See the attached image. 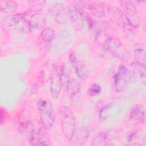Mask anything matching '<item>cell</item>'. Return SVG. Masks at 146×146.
Listing matches in <instances>:
<instances>
[{
    "instance_id": "cell-4",
    "label": "cell",
    "mask_w": 146,
    "mask_h": 146,
    "mask_svg": "<svg viewBox=\"0 0 146 146\" xmlns=\"http://www.w3.org/2000/svg\"><path fill=\"white\" fill-rule=\"evenodd\" d=\"M59 74L62 84L64 86L67 94L70 96L77 95L80 91V84L76 79L71 76L67 68L63 66Z\"/></svg>"
},
{
    "instance_id": "cell-10",
    "label": "cell",
    "mask_w": 146,
    "mask_h": 146,
    "mask_svg": "<svg viewBox=\"0 0 146 146\" xmlns=\"http://www.w3.org/2000/svg\"><path fill=\"white\" fill-rule=\"evenodd\" d=\"M69 59L71 64L74 68L78 76L82 79L86 78L88 74V70L86 63L79 59L74 52L70 54Z\"/></svg>"
},
{
    "instance_id": "cell-3",
    "label": "cell",
    "mask_w": 146,
    "mask_h": 146,
    "mask_svg": "<svg viewBox=\"0 0 146 146\" xmlns=\"http://www.w3.org/2000/svg\"><path fill=\"white\" fill-rule=\"evenodd\" d=\"M106 44L110 52L119 60L124 62H127L130 60V52L119 39L108 38L106 40Z\"/></svg>"
},
{
    "instance_id": "cell-16",
    "label": "cell",
    "mask_w": 146,
    "mask_h": 146,
    "mask_svg": "<svg viewBox=\"0 0 146 146\" xmlns=\"http://www.w3.org/2000/svg\"><path fill=\"white\" fill-rule=\"evenodd\" d=\"M46 16L44 13H36L34 14L29 20V23L31 30L33 29H44L46 26Z\"/></svg>"
},
{
    "instance_id": "cell-18",
    "label": "cell",
    "mask_w": 146,
    "mask_h": 146,
    "mask_svg": "<svg viewBox=\"0 0 146 146\" xmlns=\"http://www.w3.org/2000/svg\"><path fill=\"white\" fill-rule=\"evenodd\" d=\"M133 55L135 61L141 66L145 67L146 52L143 46L141 44H136L134 47Z\"/></svg>"
},
{
    "instance_id": "cell-19",
    "label": "cell",
    "mask_w": 146,
    "mask_h": 146,
    "mask_svg": "<svg viewBox=\"0 0 146 146\" xmlns=\"http://www.w3.org/2000/svg\"><path fill=\"white\" fill-rule=\"evenodd\" d=\"M130 67L132 69V73L139 78L144 83L145 82V67L141 66L135 61L131 63Z\"/></svg>"
},
{
    "instance_id": "cell-25",
    "label": "cell",
    "mask_w": 146,
    "mask_h": 146,
    "mask_svg": "<svg viewBox=\"0 0 146 146\" xmlns=\"http://www.w3.org/2000/svg\"><path fill=\"white\" fill-rule=\"evenodd\" d=\"M111 104H108L106 107H104L100 111L99 113V119L101 120H104L108 116Z\"/></svg>"
},
{
    "instance_id": "cell-1",
    "label": "cell",
    "mask_w": 146,
    "mask_h": 146,
    "mask_svg": "<svg viewBox=\"0 0 146 146\" xmlns=\"http://www.w3.org/2000/svg\"><path fill=\"white\" fill-rule=\"evenodd\" d=\"M36 106L39 113L41 124L47 129H51L55 122V113L51 103L47 100L40 99Z\"/></svg>"
},
{
    "instance_id": "cell-12",
    "label": "cell",
    "mask_w": 146,
    "mask_h": 146,
    "mask_svg": "<svg viewBox=\"0 0 146 146\" xmlns=\"http://www.w3.org/2000/svg\"><path fill=\"white\" fill-rule=\"evenodd\" d=\"M55 35L54 30L51 27H45L40 33L38 43L42 49H47L50 46Z\"/></svg>"
},
{
    "instance_id": "cell-9",
    "label": "cell",
    "mask_w": 146,
    "mask_h": 146,
    "mask_svg": "<svg viewBox=\"0 0 146 146\" xmlns=\"http://www.w3.org/2000/svg\"><path fill=\"white\" fill-rule=\"evenodd\" d=\"M79 3L78 8H84L89 10L91 13L98 18H103L105 16L104 8L100 4L90 1H81L77 2Z\"/></svg>"
},
{
    "instance_id": "cell-17",
    "label": "cell",
    "mask_w": 146,
    "mask_h": 146,
    "mask_svg": "<svg viewBox=\"0 0 146 146\" xmlns=\"http://www.w3.org/2000/svg\"><path fill=\"white\" fill-rule=\"evenodd\" d=\"M130 118L136 122L143 124L145 122L144 108L142 104L135 105L131 109L129 113Z\"/></svg>"
},
{
    "instance_id": "cell-8",
    "label": "cell",
    "mask_w": 146,
    "mask_h": 146,
    "mask_svg": "<svg viewBox=\"0 0 146 146\" xmlns=\"http://www.w3.org/2000/svg\"><path fill=\"white\" fill-rule=\"evenodd\" d=\"M69 21L76 30H81L84 27V16L81 10L75 5L68 6Z\"/></svg>"
},
{
    "instance_id": "cell-23",
    "label": "cell",
    "mask_w": 146,
    "mask_h": 146,
    "mask_svg": "<svg viewBox=\"0 0 146 146\" xmlns=\"http://www.w3.org/2000/svg\"><path fill=\"white\" fill-rule=\"evenodd\" d=\"M102 91L100 86L97 83H94L88 90V94L91 96H95L98 95Z\"/></svg>"
},
{
    "instance_id": "cell-2",
    "label": "cell",
    "mask_w": 146,
    "mask_h": 146,
    "mask_svg": "<svg viewBox=\"0 0 146 146\" xmlns=\"http://www.w3.org/2000/svg\"><path fill=\"white\" fill-rule=\"evenodd\" d=\"M60 112L62 131L65 136L70 140L76 129L75 118L72 112L66 106H62Z\"/></svg>"
},
{
    "instance_id": "cell-7",
    "label": "cell",
    "mask_w": 146,
    "mask_h": 146,
    "mask_svg": "<svg viewBox=\"0 0 146 146\" xmlns=\"http://www.w3.org/2000/svg\"><path fill=\"white\" fill-rule=\"evenodd\" d=\"M121 10L127 18L130 25L133 28L139 27L140 19L137 12V10L131 1H123L120 2Z\"/></svg>"
},
{
    "instance_id": "cell-11",
    "label": "cell",
    "mask_w": 146,
    "mask_h": 146,
    "mask_svg": "<svg viewBox=\"0 0 146 146\" xmlns=\"http://www.w3.org/2000/svg\"><path fill=\"white\" fill-rule=\"evenodd\" d=\"M50 10L52 14L55 15L56 21L58 23H66L69 21L68 7H66L63 3H56Z\"/></svg>"
},
{
    "instance_id": "cell-24",
    "label": "cell",
    "mask_w": 146,
    "mask_h": 146,
    "mask_svg": "<svg viewBox=\"0 0 146 146\" xmlns=\"http://www.w3.org/2000/svg\"><path fill=\"white\" fill-rule=\"evenodd\" d=\"M30 6L35 9L40 10L42 9L46 4L45 1H29Z\"/></svg>"
},
{
    "instance_id": "cell-20",
    "label": "cell",
    "mask_w": 146,
    "mask_h": 146,
    "mask_svg": "<svg viewBox=\"0 0 146 146\" xmlns=\"http://www.w3.org/2000/svg\"><path fill=\"white\" fill-rule=\"evenodd\" d=\"M17 3L14 1L3 0L0 1V10L5 13H12L15 11Z\"/></svg>"
},
{
    "instance_id": "cell-5",
    "label": "cell",
    "mask_w": 146,
    "mask_h": 146,
    "mask_svg": "<svg viewBox=\"0 0 146 146\" xmlns=\"http://www.w3.org/2000/svg\"><path fill=\"white\" fill-rule=\"evenodd\" d=\"M107 13L109 19L120 27L126 30L133 29L123 11L116 6H108L107 8Z\"/></svg>"
},
{
    "instance_id": "cell-6",
    "label": "cell",
    "mask_w": 146,
    "mask_h": 146,
    "mask_svg": "<svg viewBox=\"0 0 146 146\" xmlns=\"http://www.w3.org/2000/svg\"><path fill=\"white\" fill-rule=\"evenodd\" d=\"M132 79V73L124 65L121 64L114 76V88L116 92H122Z\"/></svg>"
},
{
    "instance_id": "cell-13",
    "label": "cell",
    "mask_w": 146,
    "mask_h": 146,
    "mask_svg": "<svg viewBox=\"0 0 146 146\" xmlns=\"http://www.w3.org/2000/svg\"><path fill=\"white\" fill-rule=\"evenodd\" d=\"M62 82L60 77V74L58 73L56 70H54L51 78L50 82V91L52 96L56 99L59 97L61 88H62Z\"/></svg>"
},
{
    "instance_id": "cell-15",
    "label": "cell",
    "mask_w": 146,
    "mask_h": 146,
    "mask_svg": "<svg viewBox=\"0 0 146 146\" xmlns=\"http://www.w3.org/2000/svg\"><path fill=\"white\" fill-rule=\"evenodd\" d=\"M89 136V130L85 127H80L78 130L76 129L74 135L70 141L72 144L75 145H83L87 141Z\"/></svg>"
},
{
    "instance_id": "cell-14",
    "label": "cell",
    "mask_w": 146,
    "mask_h": 146,
    "mask_svg": "<svg viewBox=\"0 0 146 146\" xmlns=\"http://www.w3.org/2000/svg\"><path fill=\"white\" fill-rule=\"evenodd\" d=\"M28 14V12H23L18 14H9L1 21V25L3 27H14L21 21L25 19L26 16Z\"/></svg>"
},
{
    "instance_id": "cell-22",
    "label": "cell",
    "mask_w": 146,
    "mask_h": 146,
    "mask_svg": "<svg viewBox=\"0 0 146 146\" xmlns=\"http://www.w3.org/2000/svg\"><path fill=\"white\" fill-rule=\"evenodd\" d=\"M107 135L106 133H99L94 140V145H110L107 141Z\"/></svg>"
},
{
    "instance_id": "cell-21",
    "label": "cell",
    "mask_w": 146,
    "mask_h": 146,
    "mask_svg": "<svg viewBox=\"0 0 146 146\" xmlns=\"http://www.w3.org/2000/svg\"><path fill=\"white\" fill-rule=\"evenodd\" d=\"M14 27L15 29L22 33H29L31 31L29 21H26L25 19L21 21Z\"/></svg>"
}]
</instances>
